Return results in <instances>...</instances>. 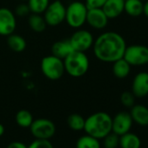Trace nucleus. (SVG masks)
Masks as SVG:
<instances>
[{"label":"nucleus","instance_id":"1","mask_svg":"<svg viewBox=\"0 0 148 148\" xmlns=\"http://www.w3.org/2000/svg\"><path fill=\"white\" fill-rule=\"evenodd\" d=\"M93 53L99 60L106 63H113L123 58L126 44L124 38L114 32H106L100 34L92 45Z\"/></svg>","mask_w":148,"mask_h":148},{"label":"nucleus","instance_id":"2","mask_svg":"<svg viewBox=\"0 0 148 148\" xmlns=\"http://www.w3.org/2000/svg\"><path fill=\"white\" fill-rule=\"evenodd\" d=\"M112 118L105 112H98L86 119L84 130L86 134L103 139L112 132Z\"/></svg>","mask_w":148,"mask_h":148},{"label":"nucleus","instance_id":"3","mask_svg":"<svg viewBox=\"0 0 148 148\" xmlns=\"http://www.w3.org/2000/svg\"><path fill=\"white\" fill-rule=\"evenodd\" d=\"M65 72L73 78L83 77L89 70L90 61L86 52L73 51L64 59Z\"/></svg>","mask_w":148,"mask_h":148},{"label":"nucleus","instance_id":"4","mask_svg":"<svg viewBox=\"0 0 148 148\" xmlns=\"http://www.w3.org/2000/svg\"><path fill=\"white\" fill-rule=\"evenodd\" d=\"M88 8L80 1H74L65 8L64 21L71 28L79 29L86 23Z\"/></svg>","mask_w":148,"mask_h":148},{"label":"nucleus","instance_id":"5","mask_svg":"<svg viewBox=\"0 0 148 148\" xmlns=\"http://www.w3.org/2000/svg\"><path fill=\"white\" fill-rule=\"evenodd\" d=\"M40 68L43 75L52 81L60 79L65 72L64 60L52 54L42 59Z\"/></svg>","mask_w":148,"mask_h":148},{"label":"nucleus","instance_id":"6","mask_svg":"<svg viewBox=\"0 0 148 148\" xmlns=\"http://www.w3.org/2000/svg\"><path fill=\"white\" fill-rule=\"evenodd\" d=\"M123 58L132 66H141L148 64V47L142 45L126 46Z\"/></svg>","mask_w":148,"mask_h":148},{"label":"nucleus","instance_id":"7","mask_svg":"<svg viewBox=\"0 0 148 148\" xmlns=\"http://www.w3.org/2000/svg\"><path fill=\"white\" fill-rule=\"evenodd\" d=\"M65 6L60 0H55L49 4L43 13L47 25L57 26L62 24L65 18Z\"/></svg>","mask_w":148,"mask_h":148},{"label":"nucleus","instance_id":"8","mask_svg":"<svg viewBox=\"0 0 148 148\" xmlns=\"http://www.w3.org/2000/svg\"><path fill=\"white\" fill-rule=\"evenodd\" d=\"M30 130L35 138L51 139L56 132V125L51 120L41 118L33 120Z\"/></svg>","mask_w":148,"mask_h":148},{"label":"nucleus","instance_id":"9","mask_svg":"<svg viewBox=\"0 0 148 148\" xmlns=\"http://www.w3.org/2000/svg\"><path fill=\"white\" fill-rule=\"evenodd\" d=\"M73 51L86 52L92 47L94 38L92 32L87 30L79 29L74 32L69 38Z\"/></svg>","mask_w":148,"mask_h":148},{"label":"nucleus","instance_id":"10","mask_svg":"<svg viewBox=\"0 0 148 148\" xmlns=\"http://www.w3.org/2000/svg\"><path fill=\"white\" fill-rule=\"evenodd\" d=\"M17 27V20L14 12L10 9L0 8V35L9 36L14 33Z\"/></svg>","mask_w":148,"mask_h":148},{"label":"nucleus","instance_id":"11","mask_svg":"<svg viewBox=\"0 0 148 148\" xmlns=\"http://www.w3.org/2000/svg\"><path fill=\"white\" fill-rule=\"evenodd\" d=\"M132 123L133 121L130 112H120L117 113L112 120V132L121 136L130 131Z\"/></svg>","mask_w":148,"mask_h":148},{"label":"nucleus","instance_id":"12","mask_svg":"<svg viewBox=\"0 0 148 148\" xmlns=\"http://www.w3.org/2000/svg\"><path fill=\"white\" fill-rule=\"evenodd\" d=\"M109 18L102 8L88 9L86 15V23L95 30H102L106 27Z\"/></svg>","mask_w":148,"mask_h":148},{"label":"nucleus","instance_id":"13","mask_svg":"<svg viewBox=\"0 0 148 148\" xmlns=\"http://www.w3.org/2000/svg\"><path fill=\"white\" fill-rule=\"evenodd\" d=\"M132 92L136 98H144L148 95V72L141 71L134 77Z\"/></svg>","mask_w":148,"mask_h":148},{"label":"nucleus","instance_id":"14","mask_svg":"<svg viewBox=\"0 0 148 148\" xmlns=\"http://www.w3.org/2000/svg\"><path fill=\"white\" fill-rule=\"evenodd\" d=\"M125 0H106L102 10L109 19L119 17L124 12Z\"/></svg>","mask_w":148,"mask_h":148},{"label":"nucleus","instance_id":"15","mask_svg":"<svg viewBox=\"0 0 148 148\" xmlns=\"http://www.w3.org/2000/svg\"><path fill=\"white\" fill-rule=\"evenodd\" d=\"M131 117L132 121L139 125H148V108L143 105H134L131 107Z\"/></svg>","mask_w":148,"mask_h":148},{"label":"nucleus","instance_id":"16","mask_svg":"<svg viewBox=\"0 0 148 148\" xmlns=\"http://www.w3.org/2000/svg\"><path fill=\"white\" fill-rule=\"evenodd\" d=\"M72 51H73V49L71 45L69 39L57 41L51 46L52 55H54L63 60Z\"/></svg>","mask_w":148,"mask_h":148},{"label":"nucleus","instance_id":"17","mask_svg":"<svg viewBox=\"0 0 148 148\" xmlns=\"http://www.w3.org/2000/svg\"><path fill=\"white\" fill-rule=\"evenodd\" d=\"M112 64H112V72H113V75L116 78H118L119 79H125L130 74L131 65L124 58H121L116 60Z\"/></svg>","mask_w":148,"mask_h":148},{"label":"nucleus","instance_id":"18","mask_svg":"<svg viewBox=\"0 0 148 148\" xmlns=\"http://www.w3.org/2000/svg\"><path fill=\"white\" fill-rule=\"evenodd\" d=\"M144 4L141 0H125L124 12L131 17H138L143 14Z\"/></svg>","mask_w":148,"mask_h":148},{"label":"nucleus","instance_id":"19","mask_svg":"<svg viewBox=\"0 0 148 148\" xmlns=\"http://www.w3.org/2000/svg\"><path fill=\"white\" fill-rule=\"evenodd\" d=\"M7 45L9 48L15 52H22L26 48L25 39L22 36L15 33L7 36Z\"/></svg>","mask_w":148,"mask_h":148},{"label":"nucleus","instance_id":"20","mask_svg":"<svg viewBox=\"0 0 148 148\" xmlns=\"http://www.w3.org/2000/svg\"><path fill=\"white\" fill-rule=\"evenodd\" d=\"M141 141L139 138L132 132H126L119 136V146L121 148H140Z\"/></svg>","mask_w":148,"mask_h":148},{"label":"nucleus","instance_id":"21","mask_svg":"<svg viewBox=\"0 0 148 148\" xmlns=\"http://www.w3.org/2000/svg\"><path fill=\"white\" fill-rule=\"evenodd\" d=\"M28 25L35 32H43L46 29V22L41 14L32 13L28 16Z\"/></svg>","mask_w":148,"mask_h":148},{"label":"nucleus","instance_id":"22","mask_svg":"<svg viewBox=\"0 0 148 148\" xmlns=\"http://www.w3.org/2000/svg\"><path fill=\"white\" fill-rule=\"evenodd\" d=\"M15 120L18 125H19L22 128H30L31 125L33 122V117L32 114L25 109L19 110L16 116H15Z\"/></svg>","mask_w":148,"mask_h":148},{"label":"nucleus","instance_id":"23","mask_svg":"<svg viewBox=\"0 0 148 148\" xmlns=\"http://www.w3.org/2000/svg\"><path fill=\"white\" fill-rule=\"evenodd\" d=\"M86 119L78 113H72L67 118V125L68 126L75 132H79L84 130Z\"/></svg>","mask_w":148,"mask_h":148},{"label":"nucleus","instance_id":"24","mask_svg":"<svg viewBox=\"0 0 148 148\" xmlns=\"http://www.w3.org/2000/svg\"><path fill=\"white\" fill-rule=\"evenodd\" d=\"M99 139L88 134L81 136L76 142V148H100Z\"/></svg>","mask_w":148,"mask_h":148},{"label":"nucleus","instance_id":"25","mask_svg":"<svg viewBox=\"0 0 148 148\" xmlns=\"http://www.w3.org/2000/svg\"><path fill=\"white\" fill-rule=\"evenodd\" d=\"M27 2L32 13L43 14L50 4V0H28Z\"/></svg>","mask_w":148,"mask_h":148},{"label":"nucleus","instance_id":"26","mask_svg":"<svg viewBox=\"0 0 148 148\" xmlns=\"http://www.w3.org/2000/svg\"><path fill=\"white\" fill-rule=\"evenodd\" d=\"M103 145L105 148H117L119 145V136L111 132L104 138Z\"/></svg>","mask_w":148,"mask_h":148},{"label":"nucleus","instance_id":"27","mask_svg":"<svg viewBox=\"0 0 148 148\" xmlns=\"http://www.w3.org/2000/svg\"><path fill=\"white\" fill-rule=\"evenodd\" d=\"M135 96L132 92H124L120 96V102L125 107L131 108L134 106L135 103Z\"/></svg>","mask_w":148,"mask_h":148},{"label":"nucleus","instance_id":"28","mask_svg":"<svg viewBox=\"0 0 148 148\" xmlns=\"http://www.w3.org/2000/svg\"><path fill=\"white\" fill-rule=\"evenodd\" d=\"M27 148H54L52 144L51 143L50 139H38L35 138Z\"/></svg>","mask_w":148,"mask_h":148},{"label":"nucleus","instance_id":"29","mask_svg":"<svg viewBox=\"0 0 148 148\" xmlns=\"http://www.w3.org/2000/svg\"><path fill=\"white\" fill-rule=\"evenodd\" d=\"M31 13V10L28 6L27 4H19L18 5H17V7L15 8V12H14V14L15 16H18V17H27L29 16Z\"/></svg>","mask_w":148,"mask_h":148},{"label":"nucleus","instance_id":"30","mask_svg":"<svg viewBox=\"0 0 148 148\" xmlns=\"http://www.w3.org/2000/svg\"><path fill=\"white\" fill-rule=\"evenodd\" d=\"M106 0H86V5L88 9L92 8H102Z\"/></svg>","mask_w":148,"mask_h":148},{"label":"nucleus","instance_id":"31","mask_svg":"<svg viewBox=\"0 0 148 148\" xmlns=\"http://www.w3.org/2000/svg\"><path fill=\"white\" fill-rule=\"evenodd\" d=\"M7 148H27V145L20 141H13L8 145Z\"/></svg>","mask_w":148,"mask_h":148},{"label":"nucleus","instance_id":"32","mask_svg":"<svg viewBox=\"0 0 148 148\" xmlns=\"http://www.w3.org/2000/svg\"><path fill=\"white\" fill-rule=\"evenodd\" d=\"M143 13L148 18V0H146V2L144 4V10H143Z\"/></svg>","mask_w":148,"mask_h":148},{"label":"nucleus","instance_id":"33","mask_svg":"<svg viewBox=\"0 0 148 148\" xmlns=\"http://www.w3.org/2000/svg\"><path fill=\"white\" fill-rule=\"evenodd\" d=\"M4 133H5V127L1 123H0V137H2L4 135Z\"/></svg>","mask_w":148,"mask_h":148},{"label":"nucleus","instance_id":"34","mask_svg":"<svg viewBox=\"0 0 148 148\" xmlns=\"http://www.w3.org/2000/svg\"><path fill=\"white\" fill-rule=\"evenodd\" d=\"M22 1H28V0H22Z\"/></svg>","mask_w":148,"mask_h":148}]
</instances>
